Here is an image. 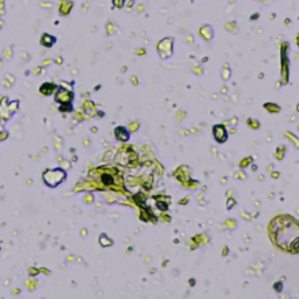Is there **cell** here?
<instances>
[{
  "mask_svg": "<svg viewBox=\"0 0 299 299\" xmlns=\"http://www.w3.org/2000/svg\"><path fill=\"white\" fill-rule=\"evenodd\" d=\"M296 228H298L297 223L295 221L291 222V219L290 220L287 217L277 219L272 224V236L274 242L283 249L296 251L298 246V231H292L289 234L290 230H293Z\"/></svg>",
  "mask_w": 299,
  "mask_h": 299,
  "instance_id": "obj_1",
  "label": "cell"
}]
</instances>
